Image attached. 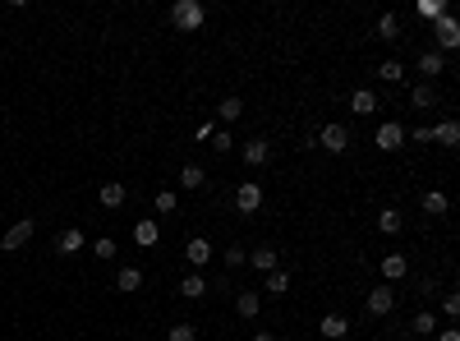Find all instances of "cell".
Masks as SVG:
<instances>
[{"label":"cell","instance_id":"1","mask_svg":"<svg viewBox=\"0 0 460 341\" xmlns=\"http://www.w3.org/2000/svg\"><path fill=\"white\" fill-rule=\"evenodd\" d=\"M203 19H208V9H203L198 0H175V9H171V23H175V28H184V33H198Z\"/></svg>","mask_w":460,"mask_h":341},{"label":"cell","instance_id":"2","mask_svg":"<svg viewBox=\"0 0 460 341\" xmlns=\"http://www.w3.org/2000/svg\"><path fill=\"white\" fill-rule=\"evenodd\" d=\"M313 139H318L322 152H331V157H341V152L350 148V130L346 125H322V134H313Z\"/></svg>","mask_w":460,"mask_h":341},{"label":"cell","instance_id":"3","mask_svg":"<svg viewBox=\"0 0 460 341\" xmlns=\"http://www.w3.org/2000/svg\"><path fill=\"white\" fill-rule=\"evenodd\" d=\"M396 286H387V281H383V286H373V290H368V314H373V318H387L391 314V309H396Z\"/></svg>","mask_w":460,"mask_h":341},{"label":"cell","instance_id":"4","mask_svg":"<svg viewBox=\"0 0 460 341\" xmlns=\"http://www.w3.org/2000/svg\"><path fill=\"white\" fill-rule=\"evenodd\" d=\"M373 143H378V148H383V152H400V148H405V130H400L396 120H387V125H378Z\"/></svg>","mask_w":460,"mask_h":341},{"label":"cell","instance_id":"5","mask_svg":"<svg viewBox=\"0 0 460 341\" xmlns=\"http://www.w3.org/2000/svg\"><path fill=\"white\" fill-rule=\"evenodd\" d=\"M433 37H437V46H442V51H456V46H460V23H456L451 14H442L433 23Z\"/></svg>","mask_w":460,"mask_h":341},{"label":"cell","instance_id":"6","mask_svg":"<svg viewBox=\"0 0 460 341\" xmlns=\"http://www.w3.org/2000/svg\"><path fill=\"white\" fill-rule=\"evenodd\" d=\"M235 208H240L244 212V217H253V212H258L262 208V184H240V189H235Z\"/></svg>","mask_w":460,"mask_h":341},{"label":"cell","instance_id":"7","mask_svg":"<svg viewBox=\"0 0 460 341\" xmlns=\"http://www.w3.org/2000/svg\"><path fill=\"white\" fill-rule=\"evenodd\" d=\"M33 221H14V226H9L5 231V236H0V249H9V254H14V249H23L28 245V240H33Z\"/></svg>","mask_w":460,"mask_h":341},{"label":"cell","instance_id":"8","mask_svg":"<svg viewBox=\"0 0 460 341\" xmlns=\"http://www.w3.org/2000/svg\"><path fill=\"white\" fill-rule=\"evenodd\" d=\"M240 157H244V167H267V162H272V143L267 139H249L240 148Z\"/></svg>","mask_w":460,"mask_h":341},{"label":"cell","instance_id":"9","mask_svg":"<svg viewBox=\"0 0 460 341\" xmlns=\"http://www.w3.org/2000/svg\"><path fill=\"white\" fill-rule=\"evenodd\" d=\"M249 268L267 277V272H277V268H281V254H277V249H272V245H258V249H253V254H249Z\"/></svg>","mask_w":460,"mask_h":341},{"label":"cell","instance_id":"10","mask_svg":"<svg viewBox=\"0 0 460 341\" xmlns=\"http://www.w3.org/2000/svg\"><path fill=\"white\" fill-rule=\"evenodd\" d=\"M184 258H189V268H193V272H198V268H208V263H212V245H208L203 236H193L189 245H184Z\"/></svg>","mask_w":460,"mask_h":341},{"label":"cell","instance_id":"11","mask_svg":"<svg viewBox=\"0 0 460 341\" xmlns=\"http://www.w3.org/2000/svg\"><path fill=\"white\" fill-rule=\"evenodd\" d=\"M433 143H437V148H456V143H460V120H451V115L437 120L433 125Z\"/></svg>","mask_w":460,"mask_h":341},{"label":"cell","instance_id":"12","mask_svg":"<svg viewBox=\"0 0 460 341\" xmlns=\"http://www.w3.org/2000/svg\"><path fill=\"white\" fill-rule=\"evenodd\" d=\"M442 70H446V56L442 51H419V74H424V83H433Z\"/></svg>","mask_w":460,"mask_h":341},{"label":"cell","instance_id":"13","mask_svg":"<svg viewBox=\"0 0 460 341\" xmlns=\"http://www.w3.org/2000/svg\"><path fill=\"white\" fill-rule=\"evenodd\" d=\"M350 111L355 115H373L378 111V93L373 88H355V93H350Z\"/></svg>","mask_w":460,"mask_h":341},{"label":"cell","instance_id":"14","mask_svg":"<svg viewBox=\"0 0 460 341\" xmlns=\"http://www.w3.org/2000/svg\"><path fill=\"white\" fill-rule=\"evenodd\" d=\"M405 272H410V258H405V254H387V258H383V281H387V286H396Z\"/></svg>","mask_w":460,"mask_h":341},{"label":"cell","instance_id":"15","mask_svg":"<svg viewBox=\"0 0 460 341\" xmlns=\"http://www.w3.org/2000/svg\"><path fill=\"white\" fill-rule=\"evenodd\" d=\"M258 309H262L258 290H240V295H235V314H240V318H258Z\"/></svg>","mask_w":460,"mask_h":341},{"label":"cell","instance_id":"16","mask_svg":"<svg viewBox=\"0 0 460 341\" xmlns=\"http://www.w3.org/2000/svg\"><path fill=\"white\" fill-rule=\"evenodd\" d=\"M410 106H414V111L437 106V88H433V83H414V88H410Z\"/></svg>","mask_w":460,"mask_h":341},{"label":"cell","instance_id":"17","mask_svg":"<svg viewBox=\"0 0 460 341\" xmlns=\"http://www.w3.org/2000/svg\"><path fill=\"white\" fill-rule=\"evenodd\" d=\"M156 240H161V226H156V221H134V245L139 249H152Z\"/></svg>","mask_w":460,"mask_h":341},{"label":"cell","instance_id":"18","mask_svg":"<svg viewBox=\"0 0 460 341\" xmlns=\"http://www.w3.org/2000/svg\"><path fill=\"white\" fill-rule=\"evenodd\" d=\"M180 295H184V300H203V295H208V277H203V272L180 277Z\"/></svg>","mask_w":460,"mask_h":341},{"label":"cell","instance_id":"19","mask_svg":"<svg viewBox=\"0 0 460 341\" xmlns=\"http://www.w3.org/2000/svg\"><path fill=\"white\" fill-rule=\"evenodd\" d=\"M208 184V171L198 167V162H184L180 167V189H203Z\"/></svg>","mask_w":460,"mask_h":341},{"label":"cell","instance_id":"20","mask_svg":"<svg viewBox=\"0 0 460 341\" xmlns=\"http://www.w3.org/2000/svg\"><path fill=\"white\" fill-rule=\"evenodd\" d=\"M124 199H129V189H124V184H102V208L106 212H120Z\"/></svg>","mask_w":460,"mask_h":341},{"label":"cell","instance_id":"21","mask_svg":"<svg viewBox=\"0 0 460 341\" xmlns=\"http://www.w3.org/2000/svg\"><path fill=\"white\" fill-rule=\"evenodd\" d=\"M318 332L327 337V341H341V337L350 332V323H346V318H341V314H322V327H318Z\"/></svg>","mask_w":460,"mask_h":341},{"label":"cell","instance_id":"22","mask_svg":"<svg viewBox=\"0 0 460 341\" xmlns=\"http://www.w3.org/2000/svg\"><path fill=\"white\" fill-rule=\"evenodd\" d=\"M446 208H451V199H446L442 189H428L424 194V212H428V217H446Z\"/></svg>","mask_w":460,"mask_h":341},{"label":"cell","instance_id":"23","mask_svg":"<svg viewBox=\"0 0 460 341\" xmlns=\"http://www.w3.org/2000/svg\"><path fill=\"white\" fill-rule=\"evenodd\" d=\"M262 290H267V295H286V290H290V272L286 268L267 272V277H262Z\"/></svg>","mask_w":460,"mask_h":341},{"label":"cell","instance_id":"24","mask_svg":"<svg viewBox=\"0 0 460 341\" xmlns=\"http://www.w3.org/2000/svg\"><path fill=\"white\" fill-rule=\"evenodd\" d=\"M115 286H120L124 295H134V290L143 286V268H120L115 272Z\"/></svg>","mask_w":460,"mask_h":341},{"label":"cell","instance_id":"25","mask_svg":"<svg viewBox=\"0 0 460 341\" xmlns=\"http://www.w3.org/2000/svg\"><path fill=\"white\" fill-rule=\"evenodd\" d=\"M400 226H405V217H400L396 208H383V212H378V231H383V236H400Z\"/></svg>","mask_w":460,"mask_h":341},{"label":"cell","instance_id":"26","mask_svg":"<svg viewBox=\"0 0 460 341\" xmlns=\"http://www.w3.org/2000/svg\"><path fill=\"white\" fill-rule=\"evenodd\" d=\"M55 249H60V254H78V249H83V231L78 226L60 231V236H55Z\"/></svg>","mask_w":460,"mask_h":341},{"label":"cell","instance_id":"27","mask_svg":"<svg viewBox=\"0 0 460 341\" xmlns=\"http://www.w3.org/2000/svg\"><path fill=\"white\" fill-rule=\"evenodd\" d=\"M410 332H414V337H433V332H437L433 309H419V314H414V323H410Z\"/></svg>","mask_w":460,"mask_h":341},{"label":"cell","instance_id":"28","mask_svg":"<svg viewBox=\"0 0 460 341\" xmlns=\"http://www.w3.org/2000/svg\"><path fill=\"white\" fill-rule=\"evenodd\" d=\"M378 79H383V83H405V65H400V61H383V65H378Z\"/></svg>","mask_w":460,"mask_h":341},{"label":"cell","instance_id":"29","mask_svg":"<svg viewBox=\"0 0 460 341\" xmlns=\"http://www.w3.org/2000/svg\"><path fill=\"white\" fill-rule=\"evenodd\" d=\"M378 37H383V42H396V37H400V19L396 14H383V19H378Z\"/></svg>","mask_w":460,"mask_h":341},{"label":"cell","instance_id":"30","mask_svg":"<svg viewBox=\"0 0 460 341\" xmlns=\"http://www.w3.org/2000/svg\"><path fill=\"white\" fill-rule=\"evenodd\" d=\"M217 115H221V120H226V125H235V120H240V115H244V102H240V97H226V102L217 106Z\"/></svg>","mask_w":460,"mask_h":341},{"label":"cell","instance_id":"31","mask_svg":"<svg viewBox=\"0 0 460 341\" xmlns=\"http://www.w3.org/2000/svg\"><path fill=\"white\" fill-rule=\"evenodd\" d=\"M419 19H433V23H437V19H442L446 14V0H419Z\"/></svg>","mask_w":460,"mask_h":341},{"label":"cell","instance_id":"32","mask_svg":"<svg viewBox=\"0 0 460 341\" xmlns=\"http://www.w3.org/2000/svg\"><path fill=\"white\" fill-rule=\"evenodd\" d=\"M166 341H198V327H193V323H171Z\"/></svg>","mask_w":460,"mask_h":341},{"label":"cell","instance_id":"33","mask_svg":"<svg viewBox=\"0 0 460 341\" xmlns=\"http://www.w3.org/2000/svg\"><path fill=\"white\" fill-rule=\"evenodd\" d=\"M156 212H161V217H166V212H175V189H156Z\"/></svg>","mask_w":460,"mask_h":341},{"label":"cell","instance_id":"34","mask_svg":"<svg viewBox=\"0 0 460 341\" xmlns=\"http://www.w3.org/2000/svg\"><path fill=\"white\" fill-rule=\"evenodd\" d=\"M230 148H235L230 134H226V130H212V152H230Z\"/></svg>","mask_w":460,"mask_h":341},{"label":"cell","instance_id":"35","mask_svg":"<svg viewBox=\"0 0 460 341\" xmlns=\"http://www.w3.org/2000/svg\"><path fill=\"white\" fill-rule=\"evenodd\" d=\"M244 263H249L244 245H230V249H226V268H244Z\"/></svg>","mask_w":460,"mask_h":341},{"label":"cell","instance_id":"36","mask_svg":"<svg viewBox=\"0 0 460 341\" xmlns=\"http://www.w3.org/2000/svg\"><path fill=\"white\" fill-rule=\"evenodd\" d=\"M97 258H115V240H111V236L97 240Z\"/></svg>","mask_w":460,"mask_h":341},{"label":"cell","instance_id":"37","mask_svg":"<svg viewBox=\"0 0 460 341\" xmlns=\"http://www.w3.org/2000/svg\"><path fill=\"white\" fill-rule=\"evenodd\" d=\"M405 139H414V143H433V130H428V125H419V130H410Z\"/></svg>","mask_w":460,"mask_h":341},{"label":"cell","instance_id":"38","mask_svg":"<svg viewBox=\"0 0 460 341\" xmlns=\"http://www.w3.org/2000/svg\"><path fill=\"white\" fill-rule=\"evenodd\" d=\"M442 309H446V318H456V314H460V295H446Z\"/></svg>","mask_w":460,"mask_h":341},{"label":"cell","instance_id":"39","mask_svg":"<svg viewBox=\"0 0 460 341\" xmlns=\"http://www.w3.org/2000/svg\"><path fill=\"white\" fill-rule=\"evenodd\" d=\"M437 341H460V332H456V327H442V332H437Z\"/></svg>","mask_w":460,"mask_h":341},{"label":"cell","instance_id":"40","mask_svg":"<svg viewBox=\"0 0 460 341\" xmlns=\"http://www.w3.org/2000/svg\"><path fill=\"white\" fill-rule=\"evenodd\" d=\"M253 341H277V337H272V332H258V337H253Z\"/></svg>","mask_w":460,"mask_h":341}]
</instances>
